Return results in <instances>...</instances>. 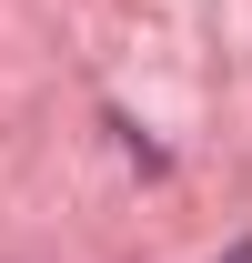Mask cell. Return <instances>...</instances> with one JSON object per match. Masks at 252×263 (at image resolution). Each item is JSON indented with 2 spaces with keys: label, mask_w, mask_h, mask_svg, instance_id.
<instances>
[{
  "label": "cell",
  "mask_w": 252,
  "mask_h": 263,
  "mask_svg": "<svg viewBox=\"0 0 252 263\" xmlns=\"http://www.w3.org/2000/svg\"><path fill=\"white\" fill-rule=\"evenodd\" d=\"M212 263H252V233H242V243H222V253H212Z\"/></svg>",
  "instance_id": "6da1fadb"
}]
</instances>
